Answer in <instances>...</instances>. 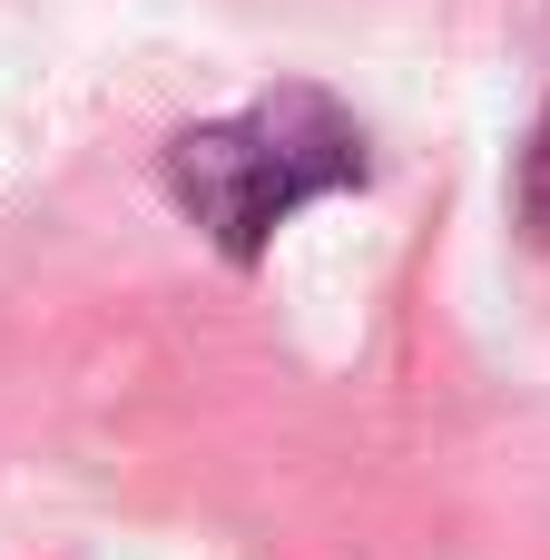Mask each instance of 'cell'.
Listing matches in <instances>:
<instances>
[{"instance_id":"6da1fadb","label":"cell","mask_w":550,"mask_h":560,"mask_svg":"<svg viewBox=\"0 0 550 560\" xmlns=\"http://www.w3.org/2000/svg\"><path fill=\"white\" fill-rule=\"evenodd\" d=\"M157 177H167L177 217L226 266H256L276 246V226H295L315 197H344V187L374 177V138H364V118L335 89L285 79V89L226 108V118L177 128L167 158H157Z\"/></svg>"},{"instance_id":"7a4b0ae2","label":"cell","mask_w":550,"mask_h":560,"mask_svg":"<svg viewBox=\"0 0 550 560\" xmlns=\"http://www.w3.org/2000/svg\"><path fill=\"white\" fill-rule=\"evenodd\" d=\"M522 226H531V246H550V98L531 118V148H522Z\"/></svg>"}]
</instances>
